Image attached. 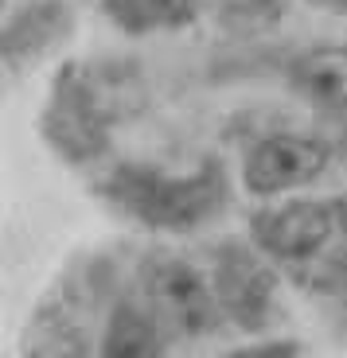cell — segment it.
<instances>
[{
  "mask_svg": "<svg viewBox=\"0 0 347 358\" xmlns=\"http://www.w3.org/2000/svg\"><path fill=\"white\" fill-rule=\"evenodd\" d=\"M98 195L114 210L161 230H191L219 215L226 199V176L219 164H203L191 176H168L152 164H117L98 183Z\"/></svg>",
  "mask_w": 347,
  "mask_h": 358,
  "instance_id": "obj_1",
  "label": "cell"
},
{
  "mask_svg": "<svg viewBox=\"0 0 347 358\" xmlns=\"http://www.w3.org/2000/svg\"><path fill=\"white\" fill-rule=\"evenodd\" d=\"M231 358H301V347L289 339H273V343H258V347H242Z\"/></svg>",
  "mask_w": 347,
  "mask_h": 358,
  "instance_id": "obj_12",
  "label": "cell"
},
{
  "mask_svg": "<svg viewBox=\"0 0 347 358\" xmlns=\"http://www.w3.org/2000/svg\"><path fill=\"white\" fill-rule=\"evenodd\" d=\"M102 8L121 31L149 36V31L191 24L199 12V0H102Z\"/></svg>",
  "mask_w": 347,
  "mask_h": 358,
  "instance_id": "obj_8",
  "label": "cell"
},
{
  "mask_svg": "<svg viewBox=\"0 0 347 358\" xmlns=\"http://www.w3.org/2000/svg\"><path fill=\"white\" fill-rule=\"evenodd\" d=\"M215 12L231 31H269L281 20V0H215Z\"/></svg>",
  "mask_w": 347,
  "mask_h": 358,
  "instance_id": "obj_11",
  "label": "cell"
},
{
  "mask_svg": "<svg viewBox=\"0 0 347 358\" xmlns=\"http://www.w3.org/2000/svg\"><path fill=\"white\" fill-rule=\"evenodd\" d=\"M289 78L308 101L332 113H347V47H312L293 63Z\"/></svg>",
  "mask_w": 347,
  "mask_h": 358,
  "instance_id": "obj_7",
  "label": "cell"
},
{
  "mask_svg": "<svg viewBox=\"0 0 347 358\" xmlns=\"http://www.w3.org/2000/svg\"><path fill=\"white\" fill-rule=\"evenodd\" d=\"M347 226V203L332 199H293L285 206H266L250 218V234L273 261H312Z\"/></svg>",
  "mask_w": 347,
  "mask_h": 358,
  "instance_id": "obj_3",
  "label": "cell"
},
{
  "mask_svg": "<svg viewBox=\"0 0 347 358\" xmlns=\"http://www.w3.org/2000/svg\"><path fill=\"white\" fill-rule=\"evenodd\" d=\"M55 24H62L59 4H51V0H47V4H32V8L0 36V47H4V55H16V59L20 55H36L55 39Z\"/></svg>",
  "mask_w": 347,
  "mask_h": 358,
  "instance_id": "obj_10",
  "label": "cell"
},
{
  "mask_svg": "<svg viewBox=\"0 0 347 358\" xmlns=\"http://www.w3.org/2000/svg\"><path fill=\"white\" fill-rule=\"evenodd\" d=\"M152 292H156V304L168 315V323L184 335H203L211 331L219 304H215V292L196 268L187 261H168V265L152 277Z\"/></svg>",
  "mask_w": 347,
  "mask_h": 358,
  "instance_id": "obj_6",
  "label": "cell"
},
{
  "mask_svg": "<svg viewBox=\"0 0 347 358\" xmlns=\"http://www.w3.org/2000/svg\"><path fill=\"white\" fill-rule=\"evenodd\" d=\"M211 292L219 312H226L246 331H258L273 304V273L258 253L242 250V245H223L215 257Z\"/></svg>",
  "mask_w": 347,
  "mask_h": 358,
  "instance_id": "obj_5",
  "label": "cell"
},
{
  "mask_svg": "<svg viewBox=\"0 0 347 358\" xmlns=\"http://www.w3.org/2000/svg\"><path fill=\"white\" fill-rule=\"evenodd\" d=\"M328 144L312 133H273L261 136L242 160V183L250 195H281V191L304 187L324 171Z\"/></svg>",
  "mask_w": 347,
  "mask_h": 358,
  "instance_id": "obj_4",
  "label": "cell"
},
{
  "mask_svg": "<svg viewBox=\"0 0 347 358\" xmlns=\"http://www.w3.org/2000/svg\"><path fill=\"white\" fill-rule=\"evenodd\" d=\"M161 355V327L137 304H121L109 315L102 358H156Z\"/></svg>",
  "mask_w": 347,
  "mask_h": 358,
  "instance_id": "obj_9",
  "label": "cell"
},
{
  "mask_svg": "<svg viewBox=\"0 0 347 358\" xmlns=\"http://www.w3.org/2000/svg\"><path fill=\"white\" fill-rule=\"evenodd\" d=\"M332 4H343V8H347V0H332Z\"/></svg>",
  "mask_w": 347,
  "mask_h": 358,
  "instance_id": "obj_13",
  "label": "cell"
},
{
  "mask_svg": "<svg viewBox=\"0 0 347 358\" xmlns=\"http://www.w3.org/2000/svg\"><path fill=\"white\" fill-rule=\"evenodd\" d=\"M117 106L121 98L114 94L109 74H98L86 63H67L51 82L39 129L67 164H90L106 156Z\"/></svg>",
  "mask_w": 347,
  "mask_h": 358,
  "instance_id": "obj_2",
  "label": "cell"
}]
</instances>
